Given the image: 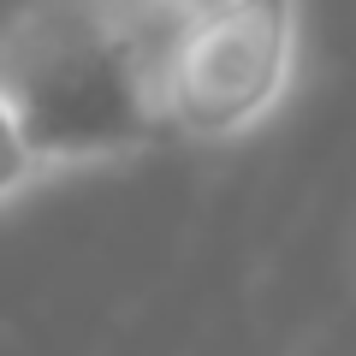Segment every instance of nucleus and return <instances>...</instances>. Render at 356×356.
<instances>
[{
	"label": "nucleus",
	"instance_id": "f257e3e1",
	"mask_svg": "<svg viewBox=\"0 0 356 356\" xmlns=\"http://www.w3.org/2000/svg\"><path fill=\"white\" fill-rule=\"evenodd\" d=\"M0 102L60 184L154 154L149 42L107 30L83 0H30L0 24Z\"/></svg>",
	"mask_w": 356,
	"mask_h": 356
},
{
	"label": "nucleus",
	"instance_id": "f03ea898",
	"mask_svg": "<svg viewBox=\"0 0 356 356\" xmlns=\"http://www.w3.org/2000/svg\"><path fill=\"white\" fill-rule=\"evenodd\" d=\"M303 83V0H220L149 42L161 137L232 149L267 131Z\"/></svg>",
	"mask_w": 356,
	"mask_h": 356
},
{
	"label": "nucleus",
	"instance_id": "7ed1b4c3",
	"mask_svg": "<svg viewBox=\"0 0 356 356\" xmlns=\"http://www.w3.org/2000/svg\"><path fill=\"white\" fill-rule=\"evenodd\" d=\"M83 6L102 18L107 30H119V36L154 42V36H166L178 18L202 13V6H220V0H83Z\"/></svg>",
	"mask_w": 356,
	"mask_h": 356
},
{
	"label": "nucleus",
	"instance_id": "20e7f679",
	"mask_svg": "<svg viewBox=\"0 0 356 356\" xmlns=\"http://www.w3.org/2000/svg\"><path fill=\"white\" fill-rule=\"evenodd\" d=\"M48 184H54V178L42 172V161L24 149V137H18L13 113H6V102H0V214H13L24 196L48 191Z\"/></svg>",
	"mask_w": 356,
	"mask_h": 356
}]
</instances>
